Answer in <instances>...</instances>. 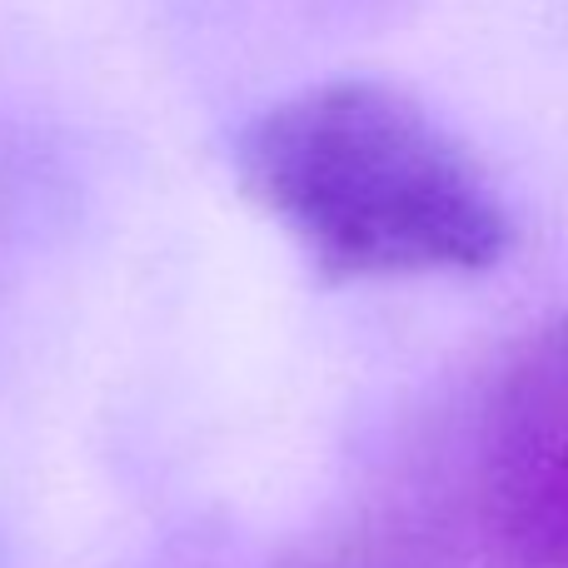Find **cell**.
I'll use <instances>...</instances> for the list:
<instances>
[{
	"instance_id": "cell-1",
	"label": "cell",
	"mask_w": 568,
	"mask_h": 568,
	"mask_svg": "<svg viewBox=\"0 0 568 568\" xmlns=\"http://www.w3.org/2000/svg\"><path fill=\"white\" fill-rule=\"evenodd\" d=\"M245 195L329 280L479 275L514 250L489 170L404 90L369 75L275 100L240 135Z\"/></svg>"
},
{
	"instance_id": "cell-2",
	"label": "cell",
	"mask_w": 568,
	"mask_h": 568,
	"mask_svg": "<svg viewBox=\"0 0 568 568\" xmlns=\"http://www.w3.org/2000/svg\"><path fill=\"white\" fill-rule=\"evenodd\" d=\"M479 519L514 568H568V320L499 359L479 409Z\"/></svg>"
},
{
	"instance_id": "cell-3",
	"label": "cell",
	"mask_w": 568,
	"mask_h": 568,
	"mask_svg": "<svg viewBox=\"0 0 568 568\" xmlns=\"http://www.w3.org/2000/svg\"><path fill=\"white\" fill-rule=\"evenodd\" d=\"M10 180H16V150H10L6 135H0V210H6L10 195H16V190H10Z\"/></svg>"
}]
</instances>
